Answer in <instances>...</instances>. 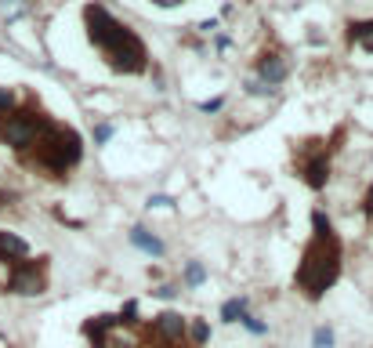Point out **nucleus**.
<instances>
[{
  "label": "nucleus",
  "instance_id": "nucleus-4",
  "mask_svg": "<svg viewBox=\"0 0 373 348\" xmlns=\"http://www.w3.org/2000/svg\"><path fill=\"white\" fill-rule=\"evenodd\" d=\"M51 123L55 120L44 116L40 109H11V113L0 120V141L15 153H33Z\"/></svg>",
  "mask_w": 373,
  "mask_h": 348
},
{
  "label": "nucleus",
  "instance_id": "nucleus-14",
  "mask_svg": "<svg viewBox=\"0 0 373 348\" xmlns=\"http://www.w3.org/2000/svg\"><path fill=\"white\" fill-rule=\"evenodd\" d=\"M207 341H210V323L196 315V320L189 323V345H192V348H203Z\"/></svg>",
  "mask_w": 373,
  "mask_h": 348
},
{
  "label": "nucleus",
  "instance_id": "nucleus-3",
  "mask_svg": "<svg viewBox=\"0 0 373 348\" xmlns=\"http://www.w3.org/2000/svg\"><path fill=\"white\" fill-rule=\"evenodd\" d=\"M80 160H84V138H80V131L66 128V123H51L33 149V164L44 174H51V178H66Z\"/></svg>",
  "mask_w": 373,
  "mask_h": 348
},
{
  "label": "nucleus",
  "instance_id": "nucleus-1",
  "mask_svg": "<svg viewBox=\"0 0 373 348\" xmlns=\"http://www.w3.org/2000/svg\"><path fill=\"white\" fill-rule=\"evenodd\" d=\"M84 22H87V37L94 47H102V55L109 62V69H116L123 76H138L149 69V51L138 33H131L116 15L105 4H87L84 8Z\"/></svg>",
  "mask_w": 373,
  "mask_h": 348
},
{
  "label": "nucleus",
  "instance_id": "nucleus-22",
  "mask_svg": "<svg viewBox=\"0 0 373 348\" xmlns=\"http://www.w3.org/2000/svg\"><path fill=\"white\" fill-rule=\"evenodd\" d=\"M243 87H247V94H261V98H265V94H275V87L261 84V80H257V76H254V80H247Z\"/></svg>",
  "mask_w": 373,
  "mask_h": 348
},
{
  "label": "nucleus",
  "instance_id": "nucleus-18",
  "mask_svg": "<svg viewBox=\"0 0 373 348\" xmlns=\"http://www.w3.org/2000/svg\"><path fill=\"white\" fill-rule=\"evenodd\" d=\"M11 109H19V94H15L11 87H0V120H4Z\"/></svg>",
  "mask_w": 373,
  "mask_h": 348
},
{
  "label": "nucleus",
  "instance_id": "nucleus-13",
  "mask_svg": "<svg viewBox=\"0 0 373 348\" xmlns=\"http://www.w3.org/2000/svg\"><path fill=\"white\" fill-rule=\"evenodd\" d=\"M247 315V297H229L221 305V323H239Z\"/></svg>",
  "mask_w": 373,
  "mask_h": 348
},
{
  "label": "nucleus",
  "instance_id": "nucleus-7",
  "mask_svg": "<svg viewBox=\"0 0 373 348\" xmlns=\"http://www.w3.org/2000/svg\"><path fill=\"white\" fill-rule=\"evenodd\" d=\"M308 160H301L297 164V171H301V182L308 185V189H327V182H330V153L322 149V141H308Z\"/></svg>",
  "mask_w": 373,
  "mask_h": 348
},
{
  "label": "nucleus",
  "instance_id": "nucleus-26",
  "mask_svg": "<svg viewBox=\"0 0 373 348\" xmlns=\"http://www.w3.org/2000/svg\"><path fill=\"white\" fill-rule=\"evenodd\" d=\"M221 105H225V98H210V102H203V113H218Z\"/></svg>",
  "mask_w": 373,
  "mask_h": 348
},
{
  "label": "nucleus",
  "instance_id": "nucleus-17",
  "mask_svg": "<svg viewBox=\"0 0 373 348\" xmlns=\"http://www.w3.org/2000/svg\"><path fill=\"white\" fill-rule=\"evenodd\" d=\"M116 320H120V327H138V297H127Z\"/></svg>",
  "mask_w": 373,
  "mask_h": 348
},
{
  "label": "nucleus",
  "instance_id": "nucleus-12",
  "mask_svg": "<svg viewBox=\"0 0 373 348\" xmlns=\"http://www.w3.org/2000/svg\"><path fill=\"white\" fill-rule=\"evenodd\" d=\"M348 40L363 44L366 51L373 55V19H370V22H352V26H348Z\"/></svg>",
  "mask_w": 373,
  "mask_h": 348
},
{
  "label": "nucleus",
  "instance_id": "nucleus-24",
  "mask_svg": "<svg viewBox=\"0 0 373 348\" xmlns=\"http://www.w3.org/2000/svg\"><path fill=\"white\" fill-rule=\"evenodd\" d=\"M153 294H156V297H164V302H171V297H174V294H177V290H174V287H171V283H159V287H156V290H153Z\"/></svg>",
  "mask_w": 373,
  "mask_h": 348
},
{
  "label": "nucleus",
  "instance_id": "nucleus-6",
  "mask_svg": "<svg viewBox=\"0 0 373 348\" xmlns=\"http://www.w3.org/2000/svg\"><path fill=\"white\" fill-rule=\"evenodd\" d=\"M145 338L156 348H182L189 341V323H185V315H177V312H159L153 320V327L145 330Z\"/></svg>",
  "mask_w": 373,
  "mask_h": 348
},
{
  "label": "nucleus",
  "instance_id": "nucleus-11",
  "mask_svg": "<svg viewBox=\"0 0 373 348\" xmlns=\"http://www.w3.org/2000/svg\"><path fill=\"white\" fill-rule=\"evenodd\" d=\"M131 243H135L138 250H145V254H153V258H164V254H167V243L159 240V236H153L145 225H135V229H131Z\"/></svg>",
  "mask_w": 373,
  "mask_h": 348
},
{
  "label": "nucleus",
  "instance_id": "nucleus-20",
  "mask_svg": "<svg viewBox=\"0 0 373 348\" xmlns=\"http://www.w3.org/2000/svg\"><path fill=\"white\" fill-rule=\"evenodd\" d=\"M312 348H333V330L330 327H319L312 334Z\"/></svg>",
  "mask_w": 373,
  "mask_h": 348
},
{
  "label": "nucleus",
  "instance_id": "nucleus-8",
  "mask_svg": "<svg viewBox=\"0 0 373 348\" xmlns=\"http://www.w3.org/2000/svg\"><path fill=\"white\" fill-rule=\"evenodd\" d=\"M254 76L261 84H268V87H279L286 76H290V62H286V55H261L257 58V66H254Z\"/></svg>",
  "mask_w": 373,
  "mask_h": 348
},
{
  "label": "nucleus",
  "instance_id": "nucleus-10",
  "mask_svg": "<svg viewBox=\"0 0 373 348\" xmlns=\"http://www.w3.org/2000/svg\"><path fill=\"white\" fill-rule=\"evenodd\" d=\"M22 258H29V243L22 240V236H15V232H0V261L15 265Z\"/></svg>",
  "mask_w": 373,
  "mask_h": 348
},
{
  "label": "nucleus",
  "instance_id": "nucleus-28",
  "mask_svg": "<svg viewBox=\"0 0 373 348\" xmlns=\"http://www.w3.org/2000/svg\"><path fill=\"white\" fill-rule=\"evenodd\" d=\"M229 44H232V40L225 37V33H218V37H214V47H218V51H225V47H229Z\"/></svg>",
  "mask_w": 373,
  "mask_h": 348
},
{
  "label": "nucleus",
  "instance_id": "nucleus-21",
  "mask_svg": "<svg viewBox=\"0 0 373 348\" xmlns=\"http://www.w3.org/2000/svg\"><path fill=\"white\" fill-rule=\"evenodd\" d=\"M112 134H116V128H112V123H98V128H94V146H109Z\"/></svg>",
  "mask_w": 373,
  "mask_h": 348
},
{
  "label": "nucleus",
  "instance_id": "nucleus-19",
  "mask_svg": "<svg viewBox=\"0 0 373 348\" xmlns=\"http://www.w3.org/2000/svg\"><path fill=\"white\" fill-rule=\"evenodd\" d=\"M239 323H243V327H247V330H250V334H257V338H261V334H268V323H265V320H257V315H250V312H247V315H243V320H239Z\"/></svg>",
  "mask_w": 373,
  "mask_h": 348
},
{
  "label": "nucleus",
  "instance_id": "nucleus-27",
  "mask_svg": "<svg viewBox=\"0 0 373 348\" xmlns=\"http://www.w3.org/2000/svg\"><path fill=\"white\" fill-rule=\"evenodd\" d=\"M196 29H200V33H214V29H218V22H214V19H207V22H200Z\"/></svg>",
  "mask_w": 373,
  "mask_h": 348
},
{
  "label": "nucleus",
  "instance_id": "nucleus-29",
  "mask_svg": "<svg viewBox=\"0 0 373 348\" xmlns=\"http://www.w3.org/2000/svg\"><path fill=\"white\" fill-rule=\"evenodd\" d=\"M153 4H159V8H177L182 0H153Z\"/></svg>",
  "mask_w": 373,
  "mask_h": 348
},
{
  "label": "nucleus",
  "instance_id": "nucleus-5",
  "mask_svg": "<svg viewBox=\"0 0 373 348\" xmlns=\"http://www.w3.org/2000/svg\"><path fill=\"white\" fill-rule=\"evenodd\" d=\"M4 290L8 294H19V297H40L47 290V258H22L11 265V272L4 279Z\"/></svg>",
  "mask_w": 373,
  "mask_h": 348
},
{
  "label": "nucleus",
  "instance_id": "nucleus-15",
  "mask_svg": "<svg viewBox=\"0 0 373 348\" xmlns=\"http://www.w3.org/2000/svg\"><path fill=\"white\" fill-rule=\"evenodd\" d=\"M312 229H315V240H333V225L322 211H312Z\"/></svg>",
  "mask_w": 373,
  "mask_h": 348
},
{
  "label": "nucleus",
  "instance_id": "nucleus-25",
  "mask_svg": "<svg viewBox=\"0 0 373 348\" xmlns=\"http://www.w3.org/2000/svg\"><path fill=\"white\" fill-rule=\"evenodd\" d=\"M363 211H366V214L373 218V185L366 189V196H363Z\"/></svg>",
  "mask_w": 373,
  "mask_h": 348
},
{
  "label": "nucleus",
  "instance_id": "nucleus-9",
  "mask_svg": "<svg viewBox=\"0 0 373 348\" xmlns=\"http://www.w3.org/2000/svg\"><path fill=\"white\" fill-rule=\"evenodd\" d=\"M120 327L116 315H94V320L84 323V338L91 341V348H105L109 345V334Z\"/></svg>",
  "mask_w": 373,
  "mask_h": 348
},
{
  "label": "nucleus",
  "instance_id": "nucleus-2",
  "mask_svg": "<svg viewBox=\"0 0 373 348\" xmlns=\"http://www.w3.org/2000/svg\"><path fill=\"white\" fill-rule=\"evenodd\" d=\"M340 276V243H337V236L333 240H315L312 236V243H308L304 250V258L297 265V290L304 297H312V302H319L322 294H327L333 283Z\"/></svg>",
  "mask_w": 373,
  "mask_h": 348
},
{
  "label": "nucleus",
  "instance_id": "nucleus-23",
  "mask_svg": "<svg viewBox=\"0 0 373 348\" xmlns=\"http://www.w3.org/2000/svg\"><path fill=\"white\" fill-rule=\"evenodd\" d=\"M171 203H174L171 196H159V193H156V196H149V203H145V207H153V211H156V207H171Z\"/></svg>",
  "mask_w": 373,
  "mask_h": 348
},
{
  "label": "nucleus",
  "instance_id": "nucleus-16",
  "mask_svg": "<svg viewBox=\"0 0 373 348\" xmlns=\"http://www.w3.org/2000/svg\"><path fill=\"white\" fill-rule=\"evenodd\" d=\"M185 283H189V287L207 283V265L203 261H185Z\"/></svg>",
  "mask_w": 373,
  "mask_h": 348
}]
</instances>
